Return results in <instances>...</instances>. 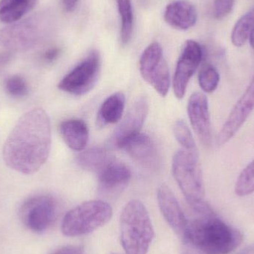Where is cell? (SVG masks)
<instances>
[{
	"mask_svg": "<svg viewBox=\"0 0 254 254\" xmlns=\"http://www.w3.org/2000/svg\"><path fill=\"white\" fill-rule=\"evenodd\" d=\"M235 0H215L213 3V13L215 17L222 19L231 13Z\"/></svg>",
	"mask_w": 254,
	"mask_h": 254,
	"instance_id": "obj_28",
	"label": "cell"
},
{
	"mask_svg": "<svg viewBox=\"0 0 254 254\" xmlns=\"http://www.w3.org/2000/svg\"><path fill=\"white\" fill-rule=\"evenodd\" d=\"M183 239L207 254H228L240 247L243 236L216 216L188 222Z\"/></svg>",
	"mask_w": 254,
	"mask_h": 254,
	"instance_id": "obj_2",
	"label": "cell"
},
{
	"mask_svg": "<svg viewBox=\"0 0 254 254\" xmlns=\"http://www.w3.org/2000/svg\"><path fill=\"white\" fill-rule=\"evenodd\" d=\"M100 70L101 57L97 51H92L61 80L58 88L76 96L85 95L96 84Z\"/></svg>",
	"mask_w": 254,
	"mask_h": 254,
	"instance_id": "obj_8",
	"label": "cell"
},
{
	"mask_svg": "<svg viewBox=\"0 0 254 254\" xmlns=\"http://www.w3.org/2000/svg\"><path fill=\"white\" fill-rule=\"evenodd\" d=\"M154 237L150 216L138 200L127 203L121 215V240L126 254H146Z\"/></svg>",
	"mask_w": 254,
	"mask_h": 254,
	"instance_id": "obj_4",
	"label": "cell"
},
{
	"mask_svg": "<svg viewBox=\"0 0 254 254\" xmlns=\"http://www.w3.org/2000/svg\"><path fill=\"white\" fill-rule=\"evenodd\" d=\"M254 110V77L231 111L218 135V143H228L238 132Z\"/></svg>",
	"mask_w": 254,
	"mask_h": 254,
	"instance_id": "obj_11",
	"label": "cell"
},
{
	"mask_svg": "<svg viewBox=\"0 0 254 254\" xmlns=\"http://www.w3.org/2000/svg\"><path fill=\"white\" fill-rule=\"evenodd\" d=\"M52 145L50 119L41 108L25 113L6 139L2 150L6 165L22 174L37 173L47 161Z\"/></svg>",
	"mask_w": 254,
	"mask_h": 254,
	"instance_id": "obj_1",
	"label": "cell"
},
{
	"mask_svg": "<svg viewBox=\"0 0 254 254\" xmlns=\"http://www.w3.org/2000/svg\"><path fill=\"white\" fill-rule=\"evenodd\" d=\"M131 173L123 163L113 161L101 173H98L100 189L105 193L120 191L128 183Z\"/></svg>",
	"mask_w": 254,
	"mask_h": 254,
	"instance_id": "obj_16",
	"label": "cell"
},
{
	"mask_svg": "<svg viewBox=\"0 0 254 254\" xmlns=\"http://www.w3.org/2000/svg\"><path fill=\"white\" fill-rule=\"evenodd\" d=\"M158 206L167 223L173 231L183 238L188 225L179 201L167 185L159 187L157 192Z\"/></svg>",
	"mask_w": 254,
	"mask_h": 254,
	"instance_id": "obj_14",
	"label": "cell"
},
{
	"mask_svg": "<svg viewBox=\"0 0 254 254\" xmlns=\"http://www.w3.org/2000/svg\"><path fill=\"white\" fill-rule=\"evenodd\" d=\"M13 55L10 52H1L0 53V72L10 64Z\"/></svg>",
	"mask_w": 254,
	"mask_h": 254,
	"instance_id": "obj_31",
	"label": "cell"
},
{
	"mask_svg": "<svg viewBox=\"0 0 254 254\" xmlns=\"http://www.w3.org/2000/svg\"><path fill=\"white\" fill-rule=\"evenodd\" d=\"M254 30V7L242 16L233 30V43L237 47H241L246 43L250 34Z\"/></svg>",
	"mask_w": 254,
	"mask_h": 254,
	"instance_id": "obj_22",
	"label": "cell"
},
{
	"mask_svg": "<svg viewBox=\"0 0 254 254\" xmlns=\"http://www.w3.org/2000/svg\"><path fill=\"white\" fill-rule=\"evenodd\" d=\"M114 161L107 150L93 147L80 152L77 157L79 167L87 171L100 173L110 163Z\"/></svg>",
	"mask_w": 254,
	"mask_h": 254,
	"instance_id": "obj_20",
	"label": "cell"
},
{
	"mask_svg": "<svg viewBox=\"0 0 254 254\" xmlns=\"http://www.w3.org/2000/svg\"><path fill=\"white\" fill-rule=\"evenodd\" d=\"M54 254H83V250L80 246H65L57 251Z\"/></svg>",
	"mask_w": 254,
	"mask_h": 254,
	"instance_id": "obj_30",
	"label": "cell"
},
{
	"mask_svg": "<svg viewBox=\"0 0 254 254\" xmlns=\"http://www.w3.org/2000/svg\"><path fill=\"white\" fill-rule=\"evenodd\" d=\"M149 111V104L146 97L137 98L130 107L125 119L113 134V143L118 148H122V145L140 132L144 125Z\"/></svg>",
	"mask_w": 254,
	"mask_h": 254,
	"instance_id": "obj_12",
	"label": "cell"
},
{
	"mask_svg": "<svg viewBox=\"0 0 254 254\" xmlns=\"http://www.w3.org/2000/svg\"><path fill=\"white\" fill-rule=\"evenodd\" d=\"M121 149H125L136 162L146 168H154L158 164V152L155 143L147 134H139L127 140Z\"/></svg>",
	"mask_w": 254,
	"mask_h": 254,
	"instance_id": "obj_15",
	"label": "cell"
},
{
	"mask_svg": "<svg viewBox=\"0 0 254 254\" xmlns=\"http://www.w3.org/2000/svg\"><path fill=\"white\" fill-rule=\"evenodd\" d=\"M122 19L121 40L123 45L128 44L131 40L133 30V11L131 0H116Z\"/></svg>",
	"mask_w": 254,
	"mask_h": 254,
	"instance_id": "obj_23",
	"label": "cell"
},
{
	"mask_svg": "<svg viewBox=\"0 0 254 254\" xmlns=\"http://www.w3.org/2000/svg\"><path fill=\"white\" fill-rule=\"evenodd\" d=\"M219 74L211 65H205L201 68L198 74V82L204 92L211 93L214 92L219 83Z\"/></svg>",
	"mask_w": 254,
	"mask_h": 254,
	"instance_id": "obj_25",
	"label": "cell"
},
{
	"mask_svg": "<svg viewBox=\"0 0 254 254\" xmlns=\"http://www.w3.org/2000/svg\"><path fill=\"white\" fill-rule=\"evenodd\" d=\"M201 46L194 40H188L176 65L173 77L174 94L178 99L185 96L188 83L202 60Z\"/></svg>",
	"mask_w": 254,
	"mask_h": 254,
	"instance_id": "obj_10",
	"label": "cell"
},
{
	"mask_svg": "<svg viewBox=\"0 0 254 254\" xmlns=\"http://www.w3.org/2000/svg\"><path fill=\"white\" fill-rule=\"evenodd\" d=\"M173 131L175 137L179 144L182 145V148L186 149H196V144L193 136L189 127L184 121H178L175 124Z\"/></svg>",
	"mask_w": 254,
	"mask_h": 254,
	"instance_id": "obj_26",
	"label": "cell"
},
{
	"mask_svg": "<svg viewBox=\"0 0 254 254\" xmlns=\"http://www.w3.org/2000/svg\"><path fill=\"white\" fill-rule=\"evenodd\" d=\"M79 0H63V4L66 11L71 12L76 8Z\"/></svg>",
	"mask_w": 254,
	"mask_h": 254,
	"instance_id": "obj_32",
	"label": "cell"
},
{
	"mask_svg": "<svg viewBox=\"0 0 254 254\" xmlns=\"http://www.w3.org/2000/svg\"><path fill=\"white\" fill-rule=\"evenodd\" d=\"M56 210V201L53 197L40 195L25 201L21 207L19 215L28 229L34 232L42 233L52 225Z\"/></svg>",
	"mask_w": 254,
	"mask_h": 254,
	"instance_id": "obj_9",
	"label": "cell"
},
{
	"mask_svg": "<svg viewBox=\"0 0 254 254\" xmlns=\"http://www.w3.org/2000/svg\"><path fill=\"white\" fill-rule=\"evenodd\" d=\"M164 17L166 22L173 28L188 30L196 22V9L190 1L176 0L167 6Z\"/></svg>",
	"mask_w": 254,
	"mask_h": 254,
	"instance_id": "obj_17",
	"label": "cell"
},
{
	"mask_svg": "<svg viewBox=\"0 0 254 254\" xmlns=\"http://www.w3.org/2000/svg\"><path fill=\"white\" fill-rule=\"evenodd\" d=\"M38 0H0V21L14 23L35 7Z\"/></svg>",
	"mask_w": 254,
	"mask_h": 254,
	"instance_id": "obj_21",
	"label": "cell"
},
{
	"mask_svg": "<svg viewBox=\"0 0 254 254\" xmlns=\"http://www.w3.org/2000/svg\"><path fill=\"white\" fill-rule=\"evenodd\" d=\"M249 40H250L251 46H252V47L253 48L254 50V30L252 31V34H250Z\"/></svg>",
	"mask_w": 254,
	"mask_h": 254,
	"instance_id": "obj_33",
	"label": "cell"
},
{
	"mask_svg": "<svg viewBox=\"0 0 254 254\" xmlns=\"http://www.w3.org/2000/svg\"><path fill=\"white\" fill-rule=\"evenodd\" d=\"M112 216L113 209L108 203L101 200L86 201L65 214L61 230L66 237L85 235L104 226Z\"/></svg>",
	"mask_w": 254,
	"mask_h": 254,
	"instance_id": "obj_5",
	"label": "cell"
},
{
	"mask_svg": "<svg viewBox=\"0 0 254 254\" xmlns=\"http://www.w3.org/2000/svg\"><path fill=\"white\" fill-rule=\"evenodd\" d=\"M188 113L191 126L200 141L205 146L212 143L211 123L207 97L201 92H195L188 101Z\"/></svg>",
	"mask_w": 254,
	"mask_h": 254,
	"instance_id": "obj_13",
	"label": "cell"
},
{
	"mask_svg": "<svg viewBox=\"0 0 254 254\" xmlns=\"http://www.w3.org/2000/svg\"><path fill=\"white\" fill-rule=\"evenodd\" d=\"M126 98L122 92L110 95L103 103L98 114L99 126L114 125L122 119L125 108Z\"/></svg>",
	"mask_w": 254,
	"mask_h": 254,
	"instance_id": "obj_19",
	"label": "cell"
},
{
	"mask_svg": "<svg viewBox=\"0 0 254 254\" xmlns=\"http://www.w3.org/2000/svg\"><path fill=\"white\" fill-rule=\"evenodd\" d=\"M61 135L70 149L82 151L86 148L89 139L87 125L80 119H69L61 123Z\"/></svg>",
	"mask_w": 254,
	"mask_h": 254,
	"instance_id": "obj_18",
	"label": "cell"
},
{
	"mask_svg": "<svg viewBox=\"0 0 254 254\" xmlns=\"http://www.w3.org/2000/svg\"><path fill=\"white\" fill-rule=\"evenodd\" d=\"M6 92L14 98H23L28 94V86L26 80L19 75L7 77L4 81Z\"/></svg>",
	"mask_w": 254,
	"mask_h": 254,
	"instance_id": "obj_27",
	"label": "cell"
},
{
	"mask_svg": "<svg viewBox=\"0 0 254 254\" xmlns=\"http://www.w3.org/2000/svg\"><path fill=\"white\" fill-rule=\"evenodd\" d=\"M172 172L190 205L204 217L216 216L204 201V185L196 149H179L172 163Z\"/></svg>",
	"mask_w": 254,
	"mask_h": 254,
	"instance_id": "obj_3",
	"label": "cell"
},
{
	"mask_svg": "<svg viewBox=\"0 0 254 254\" xmlns=\"http://www.w3.org/2000/svg\"><path fill=\"white\" fill-rule=\"evenodd\" d=\"M140 72L143 80L159 95H167L170 86V69L159 43H152L143 51L140 59Z\"/></svg>",
	"mask_w": 254,
	"mask_h": 254,
	"instance_id": "obj_7",
	"label": "cell"
},
{
	"mask_svg": "<svg viewBox=\"0 0 254 254\" xmlns=\"http://www.w3.org/2000/svg\"><path fill=\"white\" fill-rule=\"evenodd\" d=\"M235 192L239 196L254 192V160L240 173L236 183Z\"/></svg>",
	"mask_w": 254,
	"mask_h": 254,
	"instance_id": "obj_24",
	"label": "cell"
},
{
	"mask_svg": "<svg viewBox=\"0 0 254 254\" xmlns=\"http://www.w3.org/2000/svg\"><path fill=\"white\" fill-rule=\"evenodd\" d=\"M46 17L39 13L4 27L0 30V46L11 51L35 47L47 33L49 21Z\"/></svg>",
	"mask_w": 254,
	"mask_h": 254,
	"instance_id": "obj_6",
	"label": "cell"
},
{
	"mask_svg": "<svg viewBox=\"0 0 254 254\" xmlns=\"http://www.w3.org/2000/svg\"><path fill=\"white\" fill-rule=\"evenodd\" d=\"M60 55H61V49L58 48H52L45 52L43 55V60L48 64H52L57 61Z\"/></svg>",
	"mask_w": 254,
	"mask_h": 254,
	"instance_id": "obj_29",
	"label": "cell"
}]
</instances>
